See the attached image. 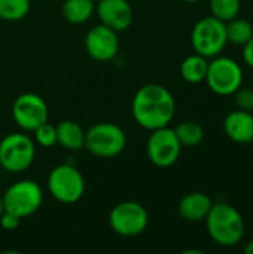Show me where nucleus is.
I'll list each match as a JSON object with an SVG mask.
<instances>
[{
  "label": "nucleus",
  "mask_w": 253,
  "mask_h": 254,
  "mask_svg": "<svg viewBox=\"0 0 253 254\" xmlns=\"http://www.w3.org/2000/svg\"><path fill=\"white\" fill-rule=\"evenodd\" d=\"M94 1H97V0H94Z\"/></svg>",
  "instance_id": "c756f323"
},
{
  "label": "nucleus",
  "mask_w": 253,
  "mask_h": 254,
  "mask_svg": "<svg viewBox=\"0 0 253 254\" xmlns=\"http://www.w3.org/2000/svg\"><path fill=\"white\" fill-rule=\"evenodd\" d=\"M146 153L149 161L158 168H169L174 165L182 153V144L177 140L174 129L167 125L151 131Z\"/></svg>",
  "instance_id": "9d476101"
},
{
  "label": "nucleus",
  "mask_w": 253,
  "mask_h": 254,
  "mask_svg": "<svg viewBox=\"0 0 253 254\" xmlns=\"http://www.w3.org/2000/svg\"><path fill=\"white\" fill-rule=\"evenodd\" d=\"M225 135L237 144L253 143V113L236 109L224 119Z\"/></svg>",
  "instance_id": "4468645a"
},
{
  "label": "nucleus",
  "mask_w": 253,
  "mask_h": 254,
  "mask_svg": "<svg viewBox=\"0 0 253 254\" xmlns=\"http://www.w3.org/2000/svg\"><path fill=\"white\" fill-rule=\"evenodd\" d=\"M182 1H185V3H198L201 0H182Z\"/></svg>",
  "instance_id": "c85d7f7f"
},
{
  "label": "nucleus",
  "mask_w": 253,
  "mask_h": 254,
  "mask_svg": "<svg viewBox=\"0 0 253 254\" xmlns=\"http://www.w3.org/2000/svg\"><path fill=\"white\" fill-rule=\"evenodd\" d=\"M30 12V0H0V19L16 22Z\"/></svg>",
  "instance_id": "412c9836"
},
{
  "label": "nucleus",
  "mask_w": 253,
  "mask_h": 254,
  "mask_svg": "<svg viewBox=\"0 0 253 254\" xmlns=\"http://www.w3.org/2000/svg\"><path fill=\"white\" fill-rule=\"evenodd\" d=\"M109 225L119 237H139L148 229L149 214L142 204L136 201H124L110 210Z\"/></svg>",
  "instance_id": "1a4fd4ad"
},
{
  "label": "nucleus",
  "mask_w": 253,
  "mask_h": 254,
  "mask_svg": "<svg viewBox=\"0 0 253 254\" xmlns=\"http://www.w3.org/2000/svg\"><path fill=\"white\" fill-rule=\"evenodd\" d=\"M204 82L216 95L230 97L243 85V68L230 57H213L209 61Z\"/></svg>",
  "instance_id": "423d86ee"
},
{
  "label": "nucleus",
  "mask_w": 253,
  "mask_h": 254,
  "mask_svg": "<svg viewBox=\"0 0 253 254\" xmlns=\"http://www.w3.org/2000/svg\"><path fill=\"white\" fill-rule=\"evenodd\" d=\"M34 143H37L42 147H54L57 144V128L55 125H51L49 122L42 124L34 131Z\"/></svg>",
  "instance_id": "5701e85b"
},
{
  "label": "nucleus",
  "mask_w": 253,
  "mask_h": 254,
  "mask_svg": "<svg viewBox=\"0 0 253 254\" xmlns=\"http://www.w3.org/2000/svg\"><path fill=\"white\" fill-rule=\"evenodd\" d=\"M4 211V207H3V199H1V196H0V216H1V213Z\"/></svg>",
  "instance_id": "cd10ccee"
},
{
  "label": "nucleus",
  "mask_w": 253,
  "mask_h": 254,
  "mask_svg": "<svg viewBox=\"0 0 253 254\" xmlns=\"http://www.w3.org/2000/svg\"><path fill=\"white\" fill-rule=\"evenodd\" d=\"M176 132L177 140L180 141L182 147H195L201 144L204 140V129L198 122L194 121H185L180 122L176 128H173Z\"/></svg>",
  "instance_id": "aec40b11"
},
{
  "label": "nucleus",
  "mask_w": 253,
  "mask_h": 254,
  "mask_svg": "<svg viewBox=\"0 0 253 254\" xmlns=\"http://www.w3.org/2000/svg\"><path fill=\"white\" fill-rule=\"evenodd\" d=\"M85 49L95 61L106 63L113 60L119 52L118 31L104 24L94 25L85 34Z\"/></svg>",
  "instance_id": "f8f14e48"
},
{
  "label": "nucleus",
  "mask_w": 253,
  "mask_h": 254,
  "mask_svg": "<svg viewBox=\"0 0 253 254\" xmlns=\"http://www.w3.org/2000/svg\"><path fill=\"white\" fill-rule=\"evenodd\" d=\"M243 60H245L246 65L253 70V36L252 39L243 46Z\"/></svg>",
  "instance_id": "a878e982"
},
{
  "label": "nucleus",
  "mask_w": 253,
  "mask_h": 254,
  "mask_svg": "<svg viewBox=\"0 0 253 254\" xmlns=\"http://www.w3.org/2000/svg\"><path fill=\"white\" fill-rule=\"evenodd\" d=\"M57 128V144L61 147L78 152L85 147V129L75 121L66 119L55 125Z\"/></svg>",
  "instance_id": "dca6fc26"
},
{
  "label": "nucleus",
  "mask_w": 253,
  "mask_h": 254,
  "mask_svg": "<svg viewBox=\"0 0 253 254\" xmlns=\"http://www.w3.org/2000/svg\"><path fill=\"white\" fill-rule=\"evenodd\" d=\"M63 16L67 22L79 25L91 19L95 12L94 0H66L61 7Z\"/></svg>",
  "instance_id": "a211bd4d"
},
{
  "label": "nucleus",
  "mask_w": 253,
  "mask_h": 254,
  "mask_svg": "<svg viewBox=\"0 0 253 254\" xmlns=\"http://www.w3.org/2000/svg\"><path fill=\"white\" fill-rule=\"evenodd\" d=\"M36 158V143L24 132H10L0 140V167L12 174L28 170Z\"/></svg>",
  "instance_id": "20e7f679"
},
{
  "label": "nucleus",
  "mask_w": 253,
  "mask_h": 254,
  "mask_svg": "<svg viewBox=\"0 0 253 254\" xmlns=\"http://www.w3.org/2000/svg\"><path fill=\"white\" fill-rule=\"evenodd\" d=\"M4 211H9L19 219L33 216L43 202L42 188L33 180H19L10 185L1 195Z\"/></svg>",
  "instance_id": "6e6552de"
},
{
  "label": "nucleus",
  "mask_w": 253,
  "mask_h": 254,
  "mask_svg": "<svg viewBox=\"0 0 253 254\" xmlns=\"http://www.w3.org/2000/svg\"><path fill=\"white\" fill-rule=\"evenodd\" d=\"M227 24V40L236 46H245L253 36V25L243 18H234Z\"/></svg>",
  "instance_id": "6ab92c4d"
},
{
  "label": "nucleus",
  "mask_w": 253,
  "mask_h": 254,
  "mask_svg": "<svg viewBox=\"0 0 253 254\" xmlns=\"http://www.w3.org/2000/svg\"><path fill=\"white\" fill-rule=\"evenodd\" d=\"M48 190L61 204H75L85 193V179L82 173L70 165L61 164L51 170L48 176Z\"/></svg>",
  "instance_id": "0eeeda50"
},
{
  "label": "nucleus",
  "mask_w": 253,
  "mask_h": 254,
  "mask_svg": "<svg viewBox=\"0 0 253 254\" xmlns=\"http://www.w3.org/2000/svg\"><path fill=\"white\" fill-rule=\"evenodd\" d=\"M125 146V131L116 124L100 122L85 131V149L97 158H115L124 152Z\"/></svg>",
  "instance_id": "7ed1b4c3"
},
{
  "label": "nucleus",
  "mask_w": 253,
  "mask_h": 254,
  "mask_svg": "<svg viewBox=\"0 0 253 254\" xmlns=\"http://www.w3.org/2000/svg\"><path fill=\"white\" fill-rule=\"evenodd\" d=\"M191 45L194 52L207 60L221 55L228 45L227 24L213 15L198 19L191 31Z\"/></svg>",
  "instance_id": "39448f33"
},
{
  "label": "nucleus",
  "mask_w": 253,
  "mask_h": 254,
  "mask_svg": "<svg viewBox=\"0 0 253 254\" xmlns=\"http://www.w3.org/2000/svg\"><path fill=\"white\" fill-rule=\"evenodd\" d=\"M212 205L213 201L209 195L203 192H189L180 198L177 204V213L186 222L191 223L204 222Z\"/></svg>",
  "instance_id": "2eb2a0df"
},
{
  "label": "nucleus",
  "mask_w": 253,
  "mask_h": 254,
  "mask_svg": "<svg viewBox=\"0 0 253 254\" xmlns=\"http://www.w3.org/2000/svg\"><path fill=\"white\" fill-rule=\"evenodd\" d=\"M97 15L101 24L121 33L131 27L134 12L128 0H97Z\"/></svg>",
  "instance_id": "ddd939ff"
},
{
  "label": "nucleus",
  "mask_w": 253,
  "mask_h": 254,
  "mask_svg": "<svg viewBox=\"0 0 253 254\" xmlns=\"http://www.w3.org/2000/svg\"><path fill=\"white\" fill-rule=\"evenodd\" d=\"M207 67H209V60L195 52L192 55H188L180 63V76L185 82L197 85L206 80Z\"/></svg>",
  "instance_id": "f3484780"
},
{
  "label": "nucleus",
  "mask_w": 253,
  "mask_h": 254,
  "mask_svg": "<svg viewBox=\"0 0 253 254\" xmlns=\"http://www.w3.org/2000/svg\"><path fill=\"white\" fill-rule=\"evenodd\" d=\"M134 121L145 129L154 131L167 127L176 113L173 94L160 83H148L137 89L131 101Z\"/></svg>",
  "instance_id": "f257e3e1"
},
{
  "label": "nucleus",
  "mask_w": 253,
  "mask_h": 254,
  "mask_svg": "<svg viewBox=\"0 0 253 254\" xmlns=\"http://www.w3.org/2000/svg\"><path fill=\"white\" fill-rule=\"evenodd\" d=\"M19 222H21V219L9 211H3L0 216V226L4 231H15L19 226Z\"/></svg>",
  "instance_id": "393cba45"
},
{
  "label": "nucleus",
  "mask_w": 253,
  "mask_h": 254,
  "mask_svg": "<svg viewBox=\"0 0 253 254\" xmlns=\"http://www.w3.org/2000/svg\"><path fill=\"white\" fill-rule=\"evenodd\" d=\"M233 95H234L237 109L253 113V88L242 85Z\"/></svg>",
  "instance_id": "b1692460"
},
{
  "label": "nucleus",
  "mask_w": 253,
  "mask_h": 254,
  "mask_svg": "<svg viewBox=\"0 0 253 254\" xmlns=\"http://www.w3.org/2000/svg\"><path fill=\"white\" fill-rule=\"evenodd\" d=\"M204 222L209 237L221 247L240 244L246 234V223L242 213L228 202H213Z\"/></svg>",
  "instance_id": "f03ea898"
},
{
  "label": "nucleus",
  "mask_w": 253,
  "mask_h": 254,
  "mask_svg": "<svg viewBox=\"0 0 253 254\" xmlns=\"http://www.w3.org/2000/svg\"><path fill=\"white\" fill-rule=\"evenodd\" d=\"M245 253L253 254V238L251 241H248V244H246V247H245Z\"/></svg>",
  "instance_id": "bb28decb"
},
{
  "label": "nucleus",
  "mask_w": 253,
  "mask_h": 254,
  "mask_svg": "<svg viewBox=\"0 0 253 254\" xmlns=\"http://www.w3.org/2000/svg\"><path fill=\"white\" fill-rule=\"evenodd\" d=\"M242 0H210V12L215 18L228 22L239 16Z\"/></svg>",
  "instance_id": "4be33fe9"
},
{
  "label": "nucleus",
  "mask_w": 253,
  "mask_h": 254,
  "mask_svg": "<svg viewBox=\"0 0 253 254\" xmlns=\"http://www.w3.org/2000/svg\"><path fill=\"white\" fill-rule=\"evenodd\" d=\"M48 116L49 110L46 101L34 92L18 95L12 104V118L15 124L27 132H33L37 127L48 122Z\"/></svg>",
  "instance_id": "9b49d317"
}]
</instances>
